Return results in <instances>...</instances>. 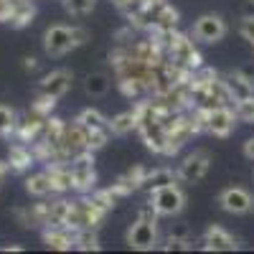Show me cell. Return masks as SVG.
<instances>
[{
  "instance_id": "6da1fadb",
  "label": "cell",
  "mask_w": 254,
  "mask_h": 254,
  "mask_svg": "<svg viewBox=\"0 0 254 254\" xmlns=\"http://www.w3.org/2000/svg\"><path fill=\"white\" fill-rule=\"evenodd\" d=\"M89 41V31L84 26H51L44 33V51L54 59L66 56L71 51H76L79 46H84Z\"/></svg>"
},
{
  "instance_id": "7a4b0ae2",
  "label": "cell",
  "mask_w": 254,
  "mask_h": 254,
  "mask_svg": "<svg viewBox=\"0 0 254 254\" xmlns=\"http://www.w3.org/2000/svg\"><path fill=\"white\" fill-rule=\"evenodd\" d=\"M165 61H171L173 66H178L183 71H196L203 66V59H201L196 44L186 33H176V38L171 41V46L165 51Z\"/></svg>"
},
{
  "instance_id": "3957f363",
  "label": "cell",
  "mask_w": 254,
  "mask_h": 254,
  "mask_svg": "<svg viewBox=\"0 0 254 254\" xmlns=\"http://www.w3.org/2000/svg\"><path fill=\"white\" fill-rule=\"evenodd\" d=\"M155 211H158V216H178L181 211L186 208V193H183V188L178 183H171V186H165V188H158L153 190V193H147Z\"/></svg>"
},
{
  "instance_id": "277c9868",
  "label": "cell",
  "mask_w": 254,
  "mask_h": 254,
  "mask_svg": "<svg viewBox=\"0 0 254 254\" xmlns=\"http://www.w3.org/2000/svg\"><path fill=\"white\" fill-rule=\"evenodd\" d=\"M71 168V181H74V190L81 193H92L94 183H97V171H94V153H81L76 158L69 160Z\"/></svg>"
},
{
  "instance_id": "5b68a950",
  "label": "cell",
  "mask_w": 254,
  "mask_h": 254,
  "mask_svg": "<svg viewBox=\"0 0 254 254\" xmlns=\"http://www.w3.org/2000/svg\"><path fill=\"white\" fill-rule=\"evenodd\" d=\"M160 244L158 237V221L147 219H135V224L127 229V247H132L137 252H150Z\"/></svg>"
},
{
  "instance_id": "8992f818",
  "label": "cell",
  "mask_w": 254,
  "mask_h": 254,
  "mask_svg": "<svg viewBox=\"0 0 254 254\" xmlns=\"http://www.w3.org/2000/svg\"><path fill=\"white\" fill-rule=\"evenodd\" d=\"M226 31H229V28H226V23H224L221 15L206 13V15H201L196 23H193L190 38H196L198 44H219V41H224Z\"/></svg>"
},
{
  "instance_id": "52a82bcc",
  "label": "cell",
  "mask_w": 254,
  "mask_h": 254,
  "mask_svg": "<svg viewBox=\"0 0 254 254\" xmlns=\"http://www.w3.org/2000/svg\"><path fill=\"white\" fill-rule=\"evenodd\" d=\"M208 168H211V155L206 150H193L181 160L176 173H178V181L183 183H201L208 173Z\"/></svg>"
},
{
  "instance_id": "ba28073f",
  "label": "cell",
  "mask_w": 254,
  "mask_h": 254,
  "mask_svg": "<svg viewBox=\"0 0 254 254\" xmlns=\"http://www.w3.org/2000/svg\"><path fill=\"white\" fill-rule=\"evenodd\" d=\"M61 150L64 158L71 160L81 153H89V142H87V127L81 122H76V117L71 122L64 125V137H61Z\"/></svg>"
},
{
  "instance_id": "9c48e42d",
  "label": "cell",
  "mask_w": 254,
  "mask_h": 254,
  "mask_svg": "<svg viewBox=\"0 0 254 254\" xmlns=\"http://www.w3.org/2000/svg\"><path fill=\"white\" fill-rule=\"evenodd\" d=\"M237 112L229 107V104H221V107L206 110V132H211L214 137H229L237 130Z\"/></svg>"
},
{
  "instance_id": "30bf717a",
  "label": "cell",
  "mask_w": 254,
  "mask_h": 254,
  "mask_svg": "<svg viewBox=\"0 0 254 254\" xmlns=\"http://www.w3.org/2000/svg\"><path fill=\"white\" fill-rule=\"evenodd\" d=\"M219 206L226 211V214L244 216L254 208V196L249 193V190L239 188V186H231V188H224L219 193Z\"/></svg>"
},
{
  "instance_id": "8fae6325",
  "label": "cell",
  "mask_w": 254,
  "mask_h": 254,
  "mask_svg": "<svg viewBox=\"0 0 254 254\" xmlns=\"http://www.w3.org/2000/svg\"><path fill=\"white\" fill-rule=\"evenodd\" d=\"M71 84H74V74L69 69H54V71L41 76L38 92L41 94H49L54 99H61V97H66L71 92Z\"/></svg>"
},
{
  "instance_id": "7c38bea8",
  "label": "cell",
  "mask_w": 254,
  "mask_h": 254,
  "mask_svg": "<svg viewBox=\"0 0 254 254\" xmlns=\"http://www.w3.org/2000/svg\"><path fill=\"white\" fill-rule=\"evenodd\" d=\"M46 173L51 178L54 186V196H64L74 190V181H71V168L69 160H56V163H46Z\"/></svg>"
},
{
  "instance_id": "4fadbf2b",
  "label": "cell",
  "mask_w": 254,
  "mask_h": 254,
  "mask_svg": "<svg viewBox=\"0 0 254 254\" xmlns=\"http://www.w3.org/2000/svg\"><path fill=\"white\" fill-rule=\"evenodd\" d=\"M224 84H226V92H229L231 102H242V99L254 97V79L247 76L244 71H229L224 76Z\"/></svg>"
},
{
  "instance_id": "5bb4252c",
  "label": "cell",
  "mask_w": 254,
  "mask_h": 254,
  "mask_svg": "<svg viewBox=\"0 0 254 254\" xmlns=\"http://www.w3.org/2000/svg\"><path fill=\"white\" fill-rule=\"evenodd\" d=\"M36 160V153H33V147L26 145V142H13L8 147V168L13 173H26L31 171Z\"/></svg>"
},
{
  "instance_id": "9a60e30c",
  "label": "cell",
  "mask_w": 254,
  "mask_h": 254,
  "mask_svg": "<svg viewBox=\"0 0 254 254\" xmlns=\"http://www.w3.org/2000/svg\"><path fill=\"white\" fill-rule=\"evenodd\" d=\"M203 249L206 252H234L239 244H237V239L229 234L226 229H221V226H208L206 229V234H203Z\"/></svg>"
},
{
  "instance_id": "2e32d148",
  "label": "cell",
  "mask_w": 254,
  "mask_h": 254,
  "mask_svg": "<svg viewBox=\"0 0 254 254\" xmlns=\"http://www.w3.org/2000/svg\"><path fill=\"white\" fill-rule=\"evenodd\" d=\"M74 234L76 231L69 226H44V242L49 249H56V252L74 249Z\"/></svg>"
},
{
  "instance_id": "e0dca14e",
  "label": "cell",
  "mask_w": 254,
  "mask_h": 254,
  "mask_svg": "<svg viewBox=\"0 0 254 254\" xmlns=\"http://www.w3.org/2000/svg\"><path fill=\"white\" fill-rule=\"evenodd\" d=\"M44 122H46L44 117H38V115L28 112V117H26V120H18V127H15L13 137H15L18 142L33 145V142L41 137V132H44Z\"/></svg>"
},
{
  "instance_id": "ac0fdd59",
  "label": "cell",
  "mask_w": 254,
  "mask_h": 254,
  "mask_svg": "<svg viewBox=\"0 0 254 254\" xmlns=\"http://www.w3.org/2000/svg\"><path fill=\"white\" fill-rule=\"evenodd\" d=\"M171 183H178V173L171 171V168H153V171H145V178L140 183V190L145 193H153L158 188H165Z\"/></svg>"
},
{
  "instance_id": "d6986e66",
  "label": "cell",
  "mask_w": 254,
  "mask_h": 254,
  "mask_svg": "<svg viewBox=\"0 0 254 254\" xmlns=\"http://www.w3.org/2000/svg\"><path fill=\"white\" fill-rule=\"evenodd\" d=\"M145 171L147 168H142V165H135L132 171H127L125 176H120L110 188L115 190V193L120 196V198H125V196H130V193H135V190H140V183H142V178H145Z\"/></svg>"
},
{
  "instance_id": "ffe728a7",
  "label": "cell",
  "mask_w": 254,
  "mask_h": 254,
  "mask_svg": "<svg viewBox=\"0 0 254 254\" xmlns=\"http://www.w3.org/2000/svg\"><path fill=\"white\" fill-rule=\"evenodd\" d=\"M137 110L132 107V110H125V112H120V115H115L112 120H110V130H112V135H130V132H135L137 130Z\"/></svg>"
},
{
  "instance_id": "44dd1931",
  "label": "cell",
  "mask_w": 254,
  "mask_h": 254,
  "mask_svg": "<svg viewBox=\"0 0 254 254\" xmlns=\"http://www.w3.org/2000/svg\"><path fill=\"white\" fill-rule=\"evenodd\" d=\"M33 18H36V5H33V0H15V8H13V15L8 23L13 28H26L33 23Z\"/></svg>"
},
{
  "instance_id": "7402d4cb",
  "label": "cell",
  "mask_w": 254,
  "mask_h": 254,
  "mask_svg": "<svg viewBox=\"0 0 254 254\" xmlns=\"http://www.w3.org/2000/svg\"><path fill=\"white\" fill-rule=\"evenodd\" d=\"M26 190H28L31 196H36V198H49V196H54V186H51L49 173L41 171V173L28 176V178H26Z\"/></svg>"
},
{
  "instance_id": "603a6c76",
  "label": "cell",
  "mask_w": 254,
  "mask_h": 254,
  "mask_svg": "<svg viewBox=\"0 0 254 254\" xmlns=\"http://www.w3.org/2000/svg\"><path fill=\"white\" fill-rule=\"evenodd\" d=\"M112 87V76L104 74V71H94L84 79V89H87L89 97H104Z\"/></svg>"
},
{
  "instance_id": "cb8c5ba5",
  "label": "cell",
  "mask_w": 254,
  "mask_h": 254,
  "mask_svg": "<svg viewBox=\"0 0 254 254\" xmlns=\"http://www.w3.org/2000/svg\"><path fill=\"white\" fill-rule=\"evenodd\" d=\"M74 249H79V252H99L102 244L97 239V229H79L74 234Z\"/></svg>"
},
{
  "instance_id": "d4e9b609",
  "label": "cell",
  "mask_w": 254,
  "mask_h": 254,
  "mask_svg": "<svg viewBox=\"0 0 254 254\" xmlns=\"http://www.w3.org/2000/svg\"><path fill=\"white\" fill-rule=\"evenodd\" d=\"M76 122H81L87 130H97V127H110V120L104 117L99 110H94V107H87V110H81L79 115H76Z\"/></svg>"
},
{
  "instance_id": "484cf974",
  "label": "cell",
  "mask_w": 254,
  "mask_h": 254,
  "mask_svg": "<svg viewBox=\"0 0 254 254\" xmlns=\"http://www.w3.org/2000/svg\"><path fill=\"white\" fill-rule=\"evenodd\" d=\"M18 127V115L8 104H0V137H13Z\"/></svg>"
},
{
  "instance_id": "4316f807",
  "label": "cell",
  "mask_w": 254,
  "mask_h": 254,
  "mask_svg": "<svg viewBox=\"0 0 254 254\" xmlns=\"http://www.w3.org/2000/svg\"><path fill=\"white\" fill-rule=\"evenodd\" d=\"M56 102H59V99H54V97H49V94H41V92H38V97H36V99H33V104H31V112L46 120V117H51V115H54Z\"/></svg>"
},
{
  "instance_id": "83f0119b",
  "label": "cell",
  "mask_w": 254,
  "mask_h": 254,
  "mask_svg": "<svg viewBox=\"0 0 254 254\" xmlns=\"http://www.w3.org/2000/svg\"><path fill=\"white\" fill-rule=\"evenodd\" d=\"M64 8L74 18H87L97 8V0H64Z\"/></svg>"
},
{
  "instance_id": "f1b7e54d",
  "label": "cell",
  "mask_w": 254,
  "mask_h": 254,
  "mask_svg": "<svg viewBox=\"0 0 254 254\" xmlns=\"http://www.w3.org/2000/svg\"><path fill=\"white\" fill-rule=\"evenodd\" d=\"M234 112H237L239 122H254V97L234 102Z\"/></svg>"
},
{
  "instance_id": "f546056e",
  "label": "cell",
  "mask_w": 254,
  "mask_h": 254,
  "mask_svg": "<svg viewBox=\"0 0 254 254\" xmlns=\"http://www.w3.org/2000/svg\"><path fill=\"white\" fill-rule=\"evenodd\" d=\"M239 33H242V38L247 41V44L252 46V51H254V15H244L239 20Z\"/></svg>"
},
{
  "instance_id": "4dcf8cb0",
  "label": "cell",
  "mask_w": 254,
  "mask_h": 254,
  "mask_svg": "<svg viewBox=\"0 0 254 254\" xmlns=\"http://www.w3.org/2000/svg\"><path fill=\"white\" fill-rule=\"evenodd\" d=\"M160 249L165 252H181V249H193V242L188 239H165V244H160Z\"/></svg>"
},
{
  "instance_id": "1f68e13d",
  "label": "cell",
  "mask_w": 254,
  "mask_h": 254,
  "mask_svg": "<svg viewBox=\"0 0 254 254\" xmlns=\"http://www.w3.org/2000/svg\"><path fill=\"white\" fill-rule=\"evenodd\" d=\"M137 219H147V221H158V211L150 201H145L140 208H137Z\"/></svg>"
},
{
  "instance_id": "d6a6232c",
  "label": "cell",
  "mask_w": 254,
  "mask_h": 254,
  "mask_svg": "<svg viewBox=\"0 0 254 254\" xmlns=\"http://www.w3.org/2000/svg\"><path fill=\"white\" fill-rule=\"evenodd\" d=\"M15 8V0H0V23H8Z\"/></svg>"
},
{
  "instance_id": "836d02e7",
  "label": "cell",
  "mask_w": 254,
  "mask_h": 254,
  "mask_svg": "<svg viewBox=\"0 0 254 254\" xmlns=\"http://www.w3.org/2000/svg\"><path fill=\"white\" fill-rule=\"evenodd\" d=\"M188 237H190L188 224H176V226H171V234H168V239H188Z\"/></svg>"
},
{
  "instance_id": "e575fe53",
  "label": "cell",
  "mask_w": 254,
  "mask_h": 254,
  "mask_svg": "<svg viewBox=\"0 0 254 254\" xmlns=\"http://www.w3.org/2000/svg\"><path fill=\"white\" fill-rule=\"evenodd\" d=\"M8 173H10V168H8V160H0V188H3V183H5Z\"/></svg>"
},
{
  "instance_id": "d590c367",
  "label": "cell",
  "mask_w": 254,
  "mask_h": 254,
  "mask_svg": "<svg viewBox=\"0 0 254 254\" xmlns=\"http://www.w3.org/2000/svg\"><path fill=\"white\" fill-rule=\"evenodd\" d=\"M244 155H247L249 160H254V137H249V140L244 142Z\"/></svg>"
},
{
  "instance_id": "8d00e7d4",
  "label": "cell",
  "mask_w": 254,
  "mask_h": 254,
  "mask_svg": "<svg viewBox=\"0 0 254 254\" xmlns=\"http://www.w3.org/2000/svg\"><path fill=\"white\" fill-rule=\"evenodd\" d=\"M23 66H26V71H33V69L38 66V61H36L33 56H28V59H26V64H23Z\"/></svg>"
},
{
  "instance_id": "74e56055",
  "label": "cell",
  "mask_w": 254,
  "mask_h": 254,
  "mask_svg": "<svg viewBox=\"0 0 254 254\" xmlns=\"http://www.w3.org/2000/svg\"><path fill=\"white\" fill-rule=\"evenodd\" d=\"M3 252H23V247H5Z\"/></svg>"
}]
</instances>
